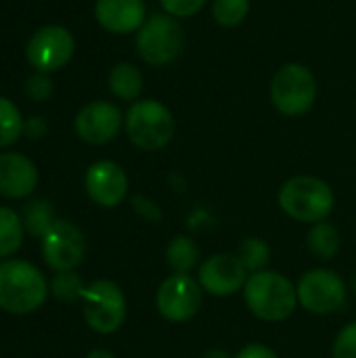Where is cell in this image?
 <instances>
[{"label":"cell","mask_w":356,"mask_h":358,"mask_svg":"<svg viewBox=\"0 0 356 358\" xmlns=\"http://www.w3.org/2000/svg\"><path fill=\"white\" fill-rule=\"evenodd\" d=\"M86 289V285L82 283V279L73 273V271H61L52 277L50 283V292L57 300L61 302H76L82 300V292Z\"/></svg>","instance_id":"obj_25"},{"label":"cell","mask_w":356,"mask_h":358,"mask_svg":"<svg viewBox=\"0 0 356 358\" xmlns=\"http://www.w3.org/2000/svg\"><path fill=\"white\" fill-rule=\"evenodd\" d=\"M243 300L254 317L262 321H285L298 306V292L277 271H260L248 277Z\"/></svg>","instance_id":"obj_2"},{"label":"cell","mask_w":356,"mask_h":358,"mask_svg":"<svg viewBox=\"0 0 356 358\" xmlns=\"http://www.w3.org/2000/svg\"><path fill=\"white\" fill-rule=\"evenodd\" d=\"M86 241L82 231L69 220H57L52 229L42 237V256L46 264L61 273L71 271L84 258Z\"/></svg>","instance_id":"obj_11"},{"label":"cell","mask_w":356,"mask_h":358,"mask_svg":"<svg viewBox=\"0 0 356 358\" xmlns=\"http://www.w3.org/2000/svg\"><path fill=\"white\" fill-rule=\"evenodd\" d=\"M73 48H76V40L69 29L61 25H46L31 36L25 55L27 61L40 73H48L65 67L73 57Z\"/></svg>","instance_id":"obj_10"},{"label":"cell","mask_w":356,"mask_h":358,"mask_svg":"<svg viewBox=\"0 0 356 358\" xmlns=\"http://www.w3.org/2000/svg\"><path fill=\"white\" fill-rule=\"evenodd\" d=\"M48 296L44 275L25 260H4L0 264V308L10 315L38 310Z\"/></svg>","instance_id":"obj_1"},{"label":"cell","mask_w":356,"mask_h":358,"mask_svg":"<svg viewBox=\"0 0 356 358\" xmlns=\"http://www.w3.org/2000/svg\"><path fill=\"white\" fill-rule=\"evenodd\" d=\"M122 128V111L109 101H94L76 115V132L88 145H105L118 136Z\"/></svg>","instance_id":"obj_13"},{"label":"cell","mask_w":356,"mask_h":358,"mask_svg":"<svg viewBox=\"0 0 356 358\" xmlns=\"http://www.w3.org/2000/svg\"><path fill=\"white\" fill-rule=\"evenodd\" d=\"M82 313L92 331L113 334L126 319L124 292L113 281H94L82 292Z\"/></svg>","instance_id":"obj_7"},{"label":"cell","mask_w":356,"mask_h":358,"mask_svg":"<svg viewBox=\"0 0 356 358\" xmlns=\"http://www.w3.org/2000/svg\"><path fill=\"white\" fill-rule=\"evenodd\" d=\"M250 13V0H214L212 15L220 27H237Z\"/></svg>","instance_id":"obj_24"},{"label":"cell","mask_w":356,"mask_h":358,"mask_svg":"<svg viewBox=\"0 0 356 358\" xmlns=\"http://www.w3.org/2000/svg\"><path fill=\"white\" fill-rule=\"evenodd\" d=\"M174 115L172 111L155 101H136L126 113L128 138L143 151H159L174 138Z\"/></svg>","instance_id":"obj_5"},{"label":"cell","mask_w":356,"mask_h":358,"mask_svg":"<svg viewBox=\"0 0 356 358\" xmlns=\"http://www.w3.org/2000/svg\"><path fill=\"white\" fill-rule=\"evenodd\" d=\"M159 4L166 15L174 19H189L204 8L206 0H159Z\"/></svg>","instance_id":"obj_26"},{"label":"cell","mask_w":356,"mask_h":358,"mask_svg":"<svg viewBox=\"0 0 356 358\" xmlns=\"http://www.w3.org/2000/svg\"><path fill=\"white\" fill-rule=\"evenodd\" d=\"M23 220L10 208H0V258L13 256L23 241Z\"/></svg>","instance_id":"obj_21"},{"label":"cell","mask_w":356,"mask_h":358,"mask_svg":"<svg viewBox=\"0 0 356 358\" xmlns=\"http://www.w3.org/2000/svg\"><path fill=\"white\" fill-rule=\"evenodd\" d=\"M132 206H134V210L138 212V214H145L147 218H155V220H159V210H157V206L155 203H151V201H147L145 197H134V201H132Z\"/></svg>","instance_id":"obj_30"},{"label":"cell","mask_w":356,"mask_h":358,"mask_svg":"<svg viewBox=\"0 0 356 358\" xmlns=\"http://www.w3.org/2000/svg\"><path fill=\"white\" fill-rule=\"evenodd\" d=\"M317 78L302 63H287L277 69L271 82V101L275 109L287 117L308 113L317 101Z\"/></svg>","instance_id":"obj_4"},{"label":"cell","mask_w":356,"mask_h":358,"mask_svg":"<svg viewBox=\"0 0 356 358\" xmlns=\"http://www.w3.org/2000/svg\"><path fill=\"white\" fill-rule=\"evenodd\" d=\"M306 243H308V250L317 258L332 260L338 254V250H340V233H338V229L332 222L323 220V222L313 224V229L308 231Z\"/></svg>","instance_id":"obj_19"},{"label":"cell","mask_w":356,"mask_h":358,"mask_svg":"<svg viewBox=\"0 0 356 358\" xmlns=\"http://www.w3.org/2000/svg\"><path fill=\"white\" fill-rule=\"evenodd\" d=\"M166 262L170 264V268L174 273L189 275L199 262V250H197L195 241L185 235L174 237L166 250Z\"/></svg>","instance_id":"obj_20"},{"label":"cell","mask_w":356,"mask_h":358,"mask_svg":"<svg viewBox=\"0 0 356 358\" xmlns=\"http://www.w3.org/2000/svg\"><path fill=\"white\" fill-rule=\"evenodd\" d=\"M94 17L111 34H132L147 21V6L143 0H97Z\"/></svg>","instance_id":"obj_15"},{"label":"cell","mask_w":356,"mask_h":358,"mask_svg":"<svg viewBox=\"0 0 356 358\" xmlns=\"http://www.w3.org/2000/svg\"><path fill=\"white\" fill-rule=\"evenodd\" d=\"M21 220H23V229H25L31 237H40V239H42V237L52 229V224L57 222L52 203L46 201V199H34V201H29V203L23 208Z\"/></svg>","instance_id":"obj_18"},{"label":"cell","mask_w":356,"mask_h":358,"mask_svg":"<svg viewBox=\"0 0 356 358\" xmlns=\"http://www.w3.org/2000/svg\"><path fill=\"white\" fill-rule=\"evenodd\" d=\"M86 358H115L111 352H107V350H92V352H88V357Z\"/></svg>","instance_id":"obj_33"},{"label":"cell","mask_w":356,"mask_h":358,"mask_svg":"<svg viewBox=\"0 0 356 358\" xmlns=\"http://www.w3.org/2000/svg\"><path fill=\"white\" fill-rule=\"evenodd\" d=\"M353 285H355V292H356V275H355V281H353Z\"/></svg>","instance_id":"obj_34"},{"label":"cell","mask_w":356,"mask_h":358,"mask_svg":"<svg viewBox=\"0 0 356 358\" xmlns=\"http://www.w3.org/2000/svg\"><path fill=\"white\" fill-rule=\"evenodd\" d=\"M109 90L120 101H136L143 92V76L132 63H118L109 71Z\"/></svg>","instance_id":"obj_17"},{"label":"cell","mask_w":356,"mask_h":358,"mask_svg":"<svg viewBox=\"0 0 356 358\" xmlns=\"http://www.w3.org/2000/svg\"><path fill=\"white\" fill-rule=\"evenodd\" d=\"M334 358H356V321L348 323L334 342Z\"/></svg>","instance_id":"obj_27"},{"label":"cell","mask_w":356,"mask_h":358,"mask_svg":"<svg viewBox=\"0 0 356 358\" xmlns=\"http://www.w3.org/2000/svg\"><path fill=\"white\" fill-rule=\"evenodd\" d=\"M279 206L294 220L317 224L334 212L336 195L325 180L298 174L283 182L279 191Z\"/></svg>","instance_id":"obj_3"},{"label":"cell","mask_w":356,"mask_h":358,"mask_svg":"<svg viewBox=\"0 0 356 358\" xmlns=\"http://www.w3.org/2000/svg\"><path fill=\"white\" fill-rule=\"evenodd\" d=\"M25 90H27V94H29L34 101H44V99L50 96L52 84H50V80L46 78V73H36L34 78H29Z\"/></svg>","instance_id":"obj_28"},{"label":"cell","mask_w":356,"mask_h":358,"mask_svg":"<svg viewBox=\"0 0 356 358\" xmlns=\"http://www.w3.org/2000/svg\"><path fill=\"white\" fill-rule=\"evenodd\" d=\"M23 128H25V124H23V117H21L19 109L15 107V103L0 96V147L13 145L21 136Z\"/></svg>","instance_id":"obj_22"},{"label":"cell","mask_w":356,"mask_h":358,"mask_svg":"<svg viewBox=\"0 0 356 358\" xmlns=\"http://www.w3.org/2000/svg\"><path fill=\"white\" fill-rule=\"evenodd\" d=\"M86 193L97 206L115 208L128 193V176L115 162H97L86 172Z\"/></svg>","instance_id":"obj_14"},{"label":"cell","mask_w":356,"mask_h":358,"mask_svg":"<svg viewBox=\"0 0 356 358\" xmlns=\"http://www.w3.org/2000/svg\"><path fill=\"white\" fill-rule=\"evenodd\" d=\"M183 46L185 34L180 23L166 13L149 15L136 31V52L153 67H164L176 61L183 52Z\"/></svg>","instance_id":"obj_6"},{"label":"cell","mask_w":356,"mask_h":358,"mask_svg":"<svg viewBox=\"0 0 356 358\" xmlns=\"http://www.w3.org/2000/svg\"><path fill=\"white\" fill-rule=\"evenodd\" d=\"M235 358H279L275 350H271L269 346L264 344H250L245 348L239 350V355Z\"/></svg>","instance_id":"obj_29"},{"label":"cell","mask_w":356,"mask_h":358,"mask_svg":"<svg viewBox=\"0 0 356 358\" xmlns=\"http://www.w3.org/2000/svg\"><path fill=\"white\" fill-rule=\"evenodd\" d=\"M201 300H204V289L199 281H195L189 275L174 273L162 281L155 296V306L166 321L185 323L199 313Z\"/></svg>","instance_id":"obj_9"},{"label":"cell","mask_w":356,"mask_h":358,"mask_svg":"<svg viewBox=\"0 0 356 358\" xmlns=\"http://www.w3.org/2000/svg\"><path fill=\"white\" fill-rule=\"evenodd\" d=\"M25 130H27L29 136L38 138V136H42V134L46 132V122L40 120V117H34V120H29V122L25 124Z\"/></svg>","instance_id":"obj_31"},{"label":"cell","mask_w":356,"mask_h":358,"mask_svg":"<svg viewBox=\"0 0 356 358\" xmlns=\"http://www.w3.org/2000/svg\"><path fill=\"white\" fill-rule=\"evenodd\" d=\"M199 285L216 298L237 294L248 283V268L235 254H214L199 266Z\"/></svg>","instance_id":"obj_12"},{"label":"cell","mask_w":356,"mask_h":358,"mask_svg":"<svg viewBox=\"0 0 356 358\" xmlns=\"http://www.w3.org/2000/svg\"><path fill=\"white\" fill-rule=\"evenodd\" d=\"M201 358H233L227 350H220V348H212V350H208L206 355Z\"/></svg>","instance_id":"obj_32"},{"label":"cell","mask_w":356,"mask_h":358,"mask_svg":"<svg viewBox=\"0 0 356 358\" xmlns=\"http://www.w3.org/2000/svg\"><path fill=\"white\" fill-rule=\"evenodd\" d=\"M38 185V170L31 159L21 153L0 155V195L8 199L27 197Z\"/></svg>","instance_id":"obj_16"},{"label":"cell","mask_w":356,"mask_h":358,"mask_svg":"<svg viewBox=\"0 0 356 358\" xmlns=\"http://www.w3.org/2000/svg\"><path fill=\"white\" fill-rule=\"evenodd\" d=\"M239 260L243 262V266L248 268V273H260L266 268L269 258H271V248L264 239L260 237H248L241 248H239Z\"/></svg>","instance_id":"obj_23"},{"label":"cell","mask_w":356,"mask_h":358,"mask_svg":"<svg viewBox=\"0 0 356 358\" xmlns=\"http://www.w3.org/2000/svg\"><path fill=\"white\" fill-rule=\"evenodd\" d=\"M298 304L313 315H332L346 304V285L342 277L327 268L308 271L298 281Z\"/></svg>","instance_id":"obj_8"}]
</instances>
